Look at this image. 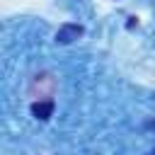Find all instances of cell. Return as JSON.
<instances>
[{"instance_id": "7a4b0ae2", "label": "cell", "mask_w": 155, "mask_h": 155, "mask_svg": "<svg viewBox=\"0 0 155 155\" xmlns=\"http://www.w3.org/2000/svg\"><path fill=\"white\" fill-rule=\"evenodd\" d=\"M31 114L41 121H46L51 114H53V99H44V102H34L31 104Z\"/></svg>"}, {"instance_id": "6da1fadb", "label": "cell", "mask_w": 155, "mask_h": 155, "mask_svg": "<svg viewBox=\"0 0 155 155\" xmlns=\"http://www.w3.org/2000/svg\"><path fill=\"white\" fill-rule=\"evenodd\" d=\"M82 34V27L80 24H63L61 29H58V34H56V39L61 41V44H68V41H73V39H78Z\"/></svg>"}]
</instances>
